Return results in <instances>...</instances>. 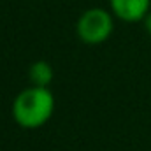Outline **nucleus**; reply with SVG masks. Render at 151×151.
Listing matches in <instances>:
<instances>
[{"instance_id":"nucleus-3","label":"nucleus","mask_w":151,"mask_h":151,"mask_svg":"<svg viewBox=\"0 0 151 151\" xmlns=\"http://www.w3.org/2000/svg\"><path fill=\"white\" fill-rule=\"evenodd\" d=\"M113 14L125 23H137L150 12L151 0H109Z\"/></svg>"},{"instance_id":"nucleus-2","label":"nucleus","mask_w":151,"mask_h":151,"mask_svg":"<svg viewBox=\"0 0 151 151\" xmlns=\"http://www.w3.org/2000/svg\"><path fill=\"white\" fill-rule=\"evenodd\" d=\"M114 30V19L113 14L102 7H91L86 9L77 23H76V32L77 37L88 46H97L106 42L111 37Z\"/></svg>"},{"instance_id":"nucleus-4","label":"nucleus","mask_w":151,"mask_h":151,"mask_svg":"<svg viewBox=\"0 0 151 151\" xmlns=\"http://www.w3.org/2000/svg\"><path fill=\"white\" fill-rule=\"evenodd\" d=\"M53 77H55V70H53L51 63H47L44 60L34 62L28 69V79L34 86L49 88V84L53 83Z\"/></svg>"},{"instance_id":"nucleus-1","label":"nucleus","mask_w":151,"mask_h":151,"mask_svg":"<svg viewBox=\"0 0 151 151\" xmlns=\"http://www.w3.org/2000/svg\"><path fill=\"white\" fill-rule=\"evenodd\" d=\"M55 113V97L49 88L30 86L19 91L12 102L14 121L27 130H35L44 127Z\"/></svg>"},{"instance_id":"nucleus-5","label":"nucleus","mask_w":151,"mask_h":151,"mask_svg":"<svg viewBox=\"0 0 151 151\" xmlns=\"http://www.w3.org/2000/svg\"><path fill=\"white\" fill-rule=\"evenodd\" d=\"M142 21H144V28H146V32L151 35V11L146 14V18H144Z\"/></svg>"}]
</instances>
